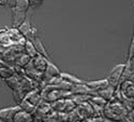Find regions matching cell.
Instances as JSON below:
<instances>
[{
  "instance_id": "cell-1",
  "label": "cell",
  "mask_w": 134,
  "mask_h": 122,
  "mask_svg": "<svg viewBox=\"0 0 134 122\" xmlns=\"http://www.w3.org/2000/svg\"><path fill=\"white\" fill-rule=\"evenodd\" d=\"M103 114L110 121L120 122V120L128 116V110L121 102L113 98L111 101L107 102L106 105L104 106Z\"/></svg>"
},
{
  "instance_id": "cell-5",
  "label": "cell",
  "mask_w": 134,
  "mask_h": 122,
  "mask_svg": "<svg viewBox=\"0 0 134 122\" xmlns=\"http://www.w3.org/2000/svg\"><path fill=\"white\" fill-rule=\"evenodd\" d=\"M11 13H12V25L13 28H18L21 24L26 21L27 12L17 8H11Z\"/></svg>"
},
{
  "instance_id": "cell-15",
  "label": "cell",
  "mask_w": 134,
  "mask_h": 122,
  "mask_svg": "<svg viewBox=\"0 0 134 122\" xmlns=\"http://www.w3.org/2000/svg\"><path fill=\"white\" fill-rule=\"evenodd\" d=\"M32 120H33L32 115H30L28 113H25L20 109L19 111L15 115L13 122H32Z\"/></svg>"
},
{
  "instance_id": "cell-13",
  "label": "cell",
  "mask_w": 134,
  "mask_h": 122,
  "mask_svg": "<svg viewBox=\"0 0 134 122\" xmlns=\"http://www.w3.org/2000/svg\"><path fill=\"white\" fill-rule=\"evenodd\" d=\"M24 53H26L28 56H30L31 58L36 57L37 55L39 54L37 49H36V47H35V44H33V42L30 41V40H26V42L24 44Z\"/></svg>"
},
{
  "instance_id": "cell-9",
  "label": "cell",
  "mask_w": 134,
  "mask_h": 122,
  "mask_svg": "<svg viewBox=\"0 0 134 122\" xmlns=\"http://www.w3.org/2000/svg\"><path fill=\"white\" fill-rule=\"evenodd\" d=\"M25 99H26V101H28L29 103H31L32 105H35V106H38L43 101L41 92H40V90H38V89H33V90L29 91L26 94Z\"/></svg>"
},
{
  "instance_id": "cell-25",
  "label": "cell",
  "mask_w": 134,
  "mask_h": 122,
  "mask_svg": "<svg viewBox=\"0 0 134 122\" xmlns=\"http://www.w3.org/2000/svg\"><path fill=\"white\" fill-rule=\"evenodd\" d=\"M0 6H1V7L8 6V0H0Z\"/></svg>"
},
{
  "instance_id": "cell-22",
  "label": "cell",
  "mask_w": 134,
  "mask_h": 122,
  "mask_svg": "<svg viewBox=\"0 0 134 122\" xmlns=\"http://www.w3.org/2000/svg\"><path fill=\"white\" fill-rule=\"evenodd\" d=\"M44 0H29V2H30V7L32 8H38L40 7L42 3H43Z\"/></svg>"
},
{
  "instance_id": "cell-23",
  "label": "cell",
  "mask_w": 134,
  "mask_h": 122,
  "mask_svg": "<svg viewBox=\"0 0 134 122\" xmlns=\"http://www.w3.org/2000/svg\"><path fill=\"white\" fill-rule=\"evenodd\" d=\"M17 1H18V0H8V6H9L10 8H13V7L16 4Z\"/></svg>"
},
{
  "instance_id": "cell-30",
  "label": "cell",
  "mask_w": 134,
  "mask_h": 122,
  "mask_svg": "<svg viewBox=\"0 0 134 122\" xmlns=\"http://www.w3.org/2000/svg\"><path fill=\"white\" fill-rule=\"evenodd\" d=\"M0 122H1V121H0Z\"/></svg>"
},
{
  "instance_id": "cell-8",
  "label": "cell",
  "mask_w": 134,
  "mask_h": 122,
  "mask_svg": "<svg viewBox=\"0 0 134 122\" xmlns=\"http://www.w3.org/2000/svg\"><path fill=\"white\" fill-rule=\"evenodd\" d=\"M121 95L127 99L134 98V83L131 80H126L121 84Z\"/></svg>"
},
{
  "instance_id": "cell-20",
  "label": "cell",
  "mask_w": 134,
  "mask_h": 122,
  "mask_svg": "<svg viewBox=\"0 0 134 122\" xmlns=\"http://www.w3.org/2000/svg\"><path fill=\"white\" fill-rule=\"evenodd\" d=\"M26 94H27V93H26L20 86H19L18 89H16V90L13 91V96H14V99H15V102L17 103V105L25 98Z\"/></svg>"
},
{
  "instance_id": "cell-12",
  "label": "cell",
  "mask_w": 134,
  "mask_h": 122,
  "mask_svg": "<svg viewBox=\"0 0 134 122\" xmlns=\"http://www.w3.org/2000/svg\"><path fill=\"white\" fill-rule=\"evenodd\" d=\"M14 75H15V70H14L13 66L5 65V66L0 67V78H1V79L7 80V79L10 78V77H12Z\"/></svg>"
},
{
  "instance_id": "cell-27",
  "label": "cell",
  "mask_w": 134,
  "mask_h": 122,
  "mask_svg": "<svg viewBox=\"0 0 134 122\" xmlns=\"http://www.w3.org/2000/svg\"><path fill=\"white\" fill-rule=\"evenodd\" d=\"M129 117H131V118L133 119V121H134V110H132V111H131V114L129 115Z\"/></svg>"
},
{
  "instance_id": "cell-17",
  "label": "cell",
  "mask_w": 134,
  "mask_h": 122,
  "mask_svg": "<svg viewBox=\"0 0 134 122\" xmlns=\"http://www.w3.org/2000/svg\"><path fill=\"white\" fill-rule=\"evenodd\" d=\"M18 106H19V108H20L21 110H23V111L28 113V114H30V115H33V114H35L36 109H37V106L32 105L31 103H29L28 101H26L25 98L18 104Z\"/></svg>"
},
{
  "instance_id": "cell-7",
  "label": "cell",
  "mask_w": 134,
  "mask_h": 122,
  "mask_svg": "<svg viewBox=\"0 0 134 122\" xmlns=\"http://www.w3.org/2000/svg\"><path fill=\"white\" fill-rule=\"evenodd\" d=\"M31 63L39 72H45L46 70V67H47V63H48V60L46 57L42 56L41 54H38L36 57L31 58Z\"/></svg>"
},
{
  "instance_id": "cell-18",
  "label": "cell",
  "mask_w": 134,
  "mask_h": 122,
  "mask_svg": "<svg viewBox=\"0 0 134 122\" xmlns=\"http://www.w3.org/2000/svg\"><path fill=\"white\" fill-rule=\"evenodd\" d=\"M5 81V83L8 84V86L11 89L12 91H14V90H16V89H18L19 86H20V81H19V76L18 75H14V76H12V77H10L9 79H7V80H4Z\"/></svg>"
},
{
  "instance_id": "cell-29",
  "label": "cell",
  "mask_w": 134,
  "mask_h": 122,
  "mask_svg": "<svg viewBox=\"0 0 134 122\" xmlns=\"http://www.w3.org/2000/svg\"><path fill=\"white\" fill-rule=\"evenodd\" d=\"M66 122H68V121H66Z\"/></svg>"
},
{
  "instance_id": "cell-10",
  "label": "cell",
  "mask_w": 134,
  "mask_h": 122,
  "mask_svg": "<svg viewBox=\"0 0 134 122\" xmlns=\"http://www.w3.org/2000/svg\"><path fill=\"white\" fill-rule=\"evenodd\" d=\"M115 92H116V87H114V86H111V85L108 84L106 87L98 91L97 93H98L99 96H101L102 98H104L106 102H109V101H111V99L114 98Z\"/></svg>"
},
{
  "instance_id": "cell-28",
  "label": "cell",
  "mask_w": 134,
  "mask_h": 122,
  "mask_svg": "<svg viewBox=\"0 0 134 122\" xmlns=\"http://www.w3.org/2000/svg\"><path fill=\"white\" fill-rule=\"evenodd\" d=\"M7 28H0V32H2V31H4Z\"/></svg>"
},
{
  "instance_id": "cell-2",
  "label": "cell",
  "mask_w": 134,
  "mask_h": 122,
  "mask_svg": "<svg viewBox=\"0 0 134 122\" xmlns=\"http://www.w3.org/2000/svg\"><path fill=\"white\" fill-rule=\"evenodd\" d=\"M126 64H118V65H116L115 67L111 69V71H110V75H109V77H108V79H107V81H108V84L109 85H111V86H114V87H118V85H119V82H120V79L122 78V75H124V71H125V69H126Z\"/></svg>"
},
{
  "instance_id": "cell-6",
  "label": "cell",
  "mask_w": 134,
  "mask_h": 122,
  "mask_svg": "<svg viewBox=\"0 0 134 122\" xmlns=\"http://www.w3.org/2000/svg\"><path fill=\"white\" fill-rule=\"evenodd\" d=\"M70 92H71L72 95H91V96L98 95V93L94 92V91H92L90 87H88L85 84V82L84 83H81V84L73 85Z\"/></svg>"
},
{
  "instance_id": "cell-14",
  "label": "cell",
  "mask_w": 134,
  "mask_h": 122,
  "mask_svg": "<svg viewBox=\"0 0 134 122\" xmlns=\"http://www.w3.org/2000/svg\"><path fill=\"white\" fill-rule=\"evenodd\" d=\"M32 42H33V44H35V47H36V49H37L38 53H39V54H41L42 56L46 57L47 60H49V55H48V53H47V51H46L45 47H44L43 42L41 41V39H40L39 37H37V38H35V39L32 40Z\"/></svg>"
},
{
  "instance_id": "cell-3",
  "label": "cell",
  "mask_w": 134,
  "mask_h": 122,
  "mask_svg": "<svg viewBox=\"0 0 134 122\" xmlns=\"http://www.w3.org/2000/svg\"><path fill=\"white\" fill-rule=\"evenodd\" d=\"M17 29H18V31L20 32V34L25 37L26 40L32 41L35 38L38 37V30H37L36 28H33V27L30 25V22H29L27 18H26V21H25L24 23L21 24Z\"/></svg>"
},
{
  "instance_id": "cell-4",
  "label": "cell",
  "mask_w": 134,
  "mask_h": 122,
  "mask_svg": "<svg viewBox=\"0 0 134 122\" xmlns=\"http://www.w3.org/2000/svg\"><path fill=\"white\" fill-rule=\"evenodd\" d=\"M20 108L18 105L13 107H5L0 109V121L1 122H13L15 115L19 111Z\"/></svg>"
},
{
  "instance_id": "cell-21",
  "label": "cell",
  "mask_w": 134,
  "mask_h": 122,
  "mask_svg": "<svg viewBox=\"0 0 134 122\" xmlns=\"http://www.w3.org/2000/svg\"><path fill=\"white\" fill-rule=\"evenodd\" d=\"M44 122H59L58 120V113H56L55 110H53V111L51 114H48L45 118L43 119Z\"/></svg>"
},
{
  "instance_id": "cell-11",
  "label": "cell",
  "mask_w": 134,
  "mask_h": 122,
  "mask_svg": "<svg viewBox=\"0 0 134 122\" xmlns=\"http://www.w3.org/2000/svg\"><path fill=\"white\" fill-rule=\"evenodd\" d=\"M85 84L90 87L92 91L94 92H98L102 89L106 87L108 85V81L107 79H101V80H94V81H85Z\"/></svg>"
},
{
  "instance_id": "cell-24",
  "label": "cell",
  "mask_w": 134,
  "mask_h": 122,
  "mask_svg": "<svg viewBox=\"0 0 134 122\" xmlns=\"http://www.w3.org/2000/svg\"><path fill=\"white\" fill-rule=\"evenodd\" d=\"M120 122H134V121H133V119H132L131 117H129V115H128L127 117H125L122 120H120Z\"/></svg>"
},
{
  "instance_id": "cell-19",
  "label": "cell",
  "mask_w": 134,
  "mask_h": 122,
  "mask_svg": "<svg viewBox=\"0 0 134 122\" xmlns=\"http://www.w3.org/2000/svg\"><path fill=\"white\" fill-rule=\"evenodd\" d=\"M60 77H61L63 80L70 82V83L73 84V85H75V84H81V83H84V82H85V81L79 79L77 77H75V76H73V75H71V74H68V72H61Z\"/></svg>"
},
{
  "instance_id": "cell-16",
  "label": "cell",
  "mask_w": 134,
  "mask_h": 122,
  "mask_svg": "<svg viewBox=\"0 0 134 122\" xmlns=\"http://www.w3.org/2000/svg\"><path fill=\"white\" fill-rule=\"evenodd\" d=\"M30 62H31V57H30V56H28V55H27L26 53H20V54L18 55V56L16 57L14 65H15V66H19V67L25 68ZM14 65H13V66H14Z\"/></svg>"
},
{
  "instance_id": "cell-26",
  "label": "cell",
  "mask_w": 134,
  "mask_h": 122,
  "mask_svg": "<svg viewBox=\"0 0 134 122\" xmlns=\"http://www.w3.org/2000/svg\"><path fill=\"white\" fill-rule=\"evenodd\" d=\"M32 122H44V121H43V119H40V118H37V117H33Z\"/></svg>"
}]
</instances>
